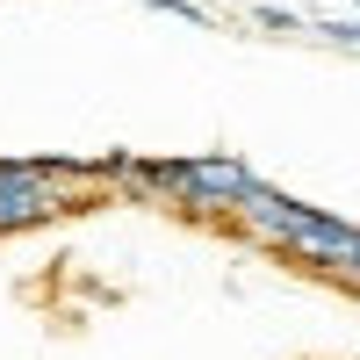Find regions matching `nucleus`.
I'll list each match as a JSON object with an SVG mask.
<instances>
[{
    "label": "nucleus",
    "mask_w": 360,
    "mask_h": 360,
    "mask_svg": "<svg viewBox=\"0 0 360 360\" xmlns=\"http://www.w3.org/2000/svg\"><path fill=\"white\" fill-rule=\"evenodd\" d=\"M101 180V159H0V238L37 231L51 217L79 209V188Z\"/></svg>",
    "instance_id": "f257e3e1"
},
{
    "label": "nucleus",
    "mask_w": 360,
    "mask_h": 360,
    "mask_svg": "<svg viewBox=\"0 0 360 360\" xmlns=\"http://www.w3.org/2000/svg\"><path fill=\"white\" fill-rule=\"evenodd\" d=\"M295 266H310V274H324V281H339L346 266L360 259V224H346V217H324V209L310 202L303 209V224L288 231V245H281Z\"/></svg>",
    "instance_id": "f03ea898"
},
{
    "label": "nucleus",
    "mask_w": 360,
    "mask_h": 360,
    "mask_svg": "<svg viewBox=\"0 0 360 360\" xmlns=\"http://www.w3.org/2000/svg\"><path fill=\"white\" fill-rule=\"evenodd\" d=\"M303 209L310 202H295V195H281V188H266V180L252 173V188L245 195H238V209H231V231L238 238H245V245H288V231L295 224H303Z\"/></svg>",
    "instance_id": "7ed1b4c3"
},
{
    "label": "nucleus",
    "mask_w": 360,
    "mask_h": 360,
    "mask_svg": "<svg viewBox=\"0 0 360 360\" xmlns=\"http://www.w3.org/2000/svg\"><path fill=\"white\" fill-rule=\"evenodd\" d=\"M310 29H317L324 44H353V51H360V22H346V15H317Z\"/></svg>",
    "instance_id": "20e7f679"
},
{
    "label": "nucleus",
    "mask_w": 360,
    "mask_h": 360,
    "mask_svg": "<svg viewBox=\"0 0 360 360\" xmlns=\"http://www.w3.org/2000/svg\"><path fill=\"white\" fill-rule=\"evenodd\" d=\"M144 8H159V15H180V22H202V29H209V8H195V0H144Z\"/></svg>",
    "instance_id": "39448f33"
},
{
    "label": "nucleus",
    "mask_w": 360,
    "mask_h": 360,
    "mask_svg": "<svg viewBox=\"0 0 360 360\" xmlns=\"http://www.w3.org/2000/svg\"><path fill=\"white\" fill-rule=\"evenodd\" d=\"M259 29H310V22L288 15V8H259Z\"/></svg>",
    "instance_id": "423d86ee"
},
{
    "label": "nucleus",
    "mask_w": 360,
    "mask_h": 360,
    "mask_svg": "<svg viewBox=\"0 0 360 360\" xmlns=\"http://www.w3.org/2000/svg\"><path fill=\"white\" fill-rule=\"evenodd\" d=\"M339 288H353V295H360V259H353V266H346V274H339Z\"/></svg>",
    "instance_id": "0eeeda50"
},
{
    "label": "nucleus",
    "mask_w": 360,
    "mask_h": 360,
    "mask_svg": "<svg viewBox=\"0 0 360 360\" xmlns=\"http://www.w3.org/2000/svg\"><path fill=\"white\" fill-rule=\"evenodd\" d=\"M353 8H360V0H353Z\"/></svg>",
    "instance_id": "6e6552de"
}]
</instances>
